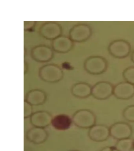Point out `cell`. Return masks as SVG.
<instances>
[{"label": "cell", "instance_id": "6da1fadb", "mask_svg": "<svg viewBox=\"0 0 134 151\" xmlns=\"http://www.w3.org/2000/svg\"><path fill=\"white\" fill-rule=\"evenodd\" d=\"M73 124L79 128L89 129L96 124V116L95 113L88 109L76 111L72 117Z\"/></svg>", "mask_w": 134, "mask_h": 151}, {"label": "cell", "instance_id": "7a4b0ae2", "mask_svg": "<svg viewBox=\"0 0 134 151\" xmlns=\"http://www.w3.org/2000/svg\"><path fill=\"white\" fill-rule=\"evenodd\" d=\"M85 69L92 75L103 74L107 68V62L103 57L95 55L89 57L84 62Z\"/></svg>", "mask_w": 134, "mask_h": 151}, {"label": "cell", "instance_id": "3957f363", "mask_svg": "<svg viewBox=\"0 0 134 151\" xmlns=\"http://www.w3.org/2000/svg\"><path fill=\"white\" fill-rule=\"evenodd\" d=\"M39 76L45 82L54 83L62 80L63 77V72L57 65L50 64L41 67L39 70Z\"/></svg>", "mask_w": 134, "mask_h": 151}, {"label": "cell", "instance_id": "277c9868", "mask_svg": "<svg viewBox=\"0 0 134 151\" xmlns=\"http://www.w3.org/2000/svg\"><path fill=\"white\" fill-rule=\"evenodd\" d=\"M108 51L110 55L117 58L127 57L131 51V46L128 41L124 40H114L109 44Z\"/></svg>", "mask_w": 134, "mask_h": 151}, {"label": "cell", "instance_id": "5b68a950", "mask_svg": "<svg viewBox=\"0 0 134 151\" xmlns=\"http://www.w3.org/2000/svg\"><path fill=\"white\" fill-rule=\"evenodd\" d=\"M110 135L116 140L130 138L133 133L131 126L128 123L118 122L113 124L109 127Z\"/></svg>", "mask_w": 134, "mask_h": 151}, {"label": "cell", "instance_id": "8992f818", "mask_svg": "<svg viewBox=\"0 0 134 151\" xmlns=\"http://www.w3.org/2000/svg\"><path fill=\"white\" fill-rule=\"evenodd\" d=\"M113 88L114 86L110 82L99 81L92 87L91 95L97 100H107L113 95Z\"/></svg>", "mask_w": 134, "mask_h": 151}, {"label": "cell", "instance_id": "52a82bcc", "mask_svg": "<svg viewBox=\"0 0 134 151\" xmlns=\"http://www.w3.org/2000/svg\"><path fill=\"white\" fill-rule=\"evenodd\" d=\"M92 30L89 25L80 24L74 26L69 32V37L73 41L82 42L91 36Z\"/></svg>", "mask_w": 134, "mask_h": 151}, {"label": "cell", "instance_id": "ba28073f", "mask_svg": "<svg viewBox=\"0 0 134 151\" xmlns=\"http://www.w3.org/2000/svg\"><path fill=\"white\" fill-rule=\"evenodd\" d=\"M113 94L119 100H129L134 96V86L126 81L119 83L114 86Z\"/></svg>", "mask_w": 134, "mask_h": 151}, {"label": "cell", "instance_id": "9c48e42d", "mask_svg": "<svg viewBox=\"0 0 134 151\" xmlns=\"http://www.w3.org/2000/svg\"><path fill=\"white\" fill-rule=\"evenodd\" d=\"M88 135L92 141L96 142H104L110 136L109 127L102 124H96L89 129Z\"/></svg>", "mask_w": 134, "mask_h": 151}, {"label": "cell", "instance_id": "30bf717a", "mask_svg": "<svg viewBox=\"0 0 134 151\" xmlns=\"http://www.w3.org/2000/svg\"><path fill=\"white\" fill-rule=\"evenodd\" d=\"M30 118V123L34 127L45 128L51 125L53 117L49 112L40 111L33 113Z\"/></svg>", "mask_w": 134, "mask_h": 151}, {"label": "cell", "instance_id": "8fae6325", "mask_svg": "<svg viewBox=\"0 0 134 151\" xmlns=\"http://www.w3.org/2000/svg\"><path fill=\"white\" fill-rule=\"evenodd\" d=\"M39 32L43 37L48 40H53L61 35L62 28L56 22H47L41 27Z\"/></svg>", "mask_w": 134, "mask_h": 151}, {"label": "cell", "instance_id": "7c38bea8", "mask_svg": "<svg viewBox=\"0 0 134 151\" xmlns=\"http://www.w3.org/2000/svg\"><path fill=\"white\" fill-rule=\"evenodd\" d=\"M33 58L40 62H48L52 59L53 52L52 48L44 45H40L34 47L31 51Z\"/></svg>", "mask_w": 134, "mask_h": 151}, {"label": "cell", "instance_id": "4fadbf2b", "mask_svg": "<svg viewBox=\"0 0 134 151\" xmlns=\"http://www.w3.org/2000/svg\"><path fill=\"white\" fill-rule=\"evenodd\" d=\"M73 46V41L67 37L60 35L52 40V49L59 53L67 52L71 50Z\"/></svg>", "mask_w": 134, "mask_h": 151}, {"label": "cell", "instance_id": "5bb4252c", "mask_svg": "<svg viewBox=\"0 0 134 151\" xmlns=\"http://www.w3.org/2000/svg\"><path fill=\"white\" fill-rule=\"evenodd\" d=\"M72 123V118L66 114H60L53 117L51 125L55 129L63 131L69 129Z\"/></svg>", "mask_w": 134, "mask_h": 151}, {"label": "cell", "instance_id": "9a60e30c", "mask_svg": "<svg viewBox=\"0 0 134 151\" xmlns=\"http://www.w3.org/2000/svg\"><path fill=\"white\" fill-rule=\"evenodd\" d=\"M27 139L35 143L44 142L47 139L48 134L44 128L34 127L27 132Z\"/></svg>", "mask_w": 134, "mask_h": 151}, {"label": "cell", "instance_id": "2e32d148", "mask_svg": "<svg viewBox=\"0 0 134 151\" xmlns=\"http://www.w3.org/2000/svg\"><path fill=\"white\" fill-rule=\"evenodd\" d=\"M46 99V94L43 91L36 89L27 93L25 100L32 106H38L43 105Z\"/></svg>", "mask_w": 134, "mask_h": 151}, {"label": "cell", "instance_id": "e0dca14e", "mask_svg": "<svg viewBox=\"0 0 134 151\" xmlns=\"http://www.w3.org/2000/svg\"><path fill=\"white\" fill-rule=\"evenodd\" d=\"M91 86L87 83L80 82L75 84L71 88L72 95L79 99H84L91 95Z\"/></svg>", "mask_w": 134, "mask_h": 151}, {"label": "cell", "instance_id": "ac0fdd59", "mask_svg": "<svg viewBox=\"0 0 134 151\" xmlns=\"http://www.w3.org/2000/svg\"><path fill=\"white\" fill-rule=\"evenodd\" d=\"M115 146L118 151H132L134 148V140L130 138L118 140Z\"/></svg>", "mask_w": 134, "mask_h": 151}, {"label": "cell", "instance_id": "d6986e66", "mask_svg": "<svg viewBox=\"0 0 134 151\" xmlns=\"http://www.w3.org/2000/svg\"><path fill=\"white\" fill-rule=\"evenodd\" d=\"M122 116L128 122L134 123V105L126 107L122 112Z\"/></svg>", "mask_w": 134, "mask_h": 151}, {"label": "cell", "instance_id": "ffe728a7", "mask_svg": "<svg viewBox=\"0 0 134 151\" xmlns=\"http://www.w3.org/2000/svg\"><path fill=\"white\" fill-rule=\"evenodd\" d=\"M123 78L125 81L134 86V66L127 67L122 73Z\"/></svg>", "mask_w": 134, "mask_h": 151}, {"label": "cell", "instance_id": "44dd1931", "mask_svg": "<svg viewBox=\"0 0 134 151\" xmlns=\"http://www.w3.org/2000/svg\"><path fill=\"white\" fill-rule=\"evenodd\" d=\"M33 113L32 105L24 100V119L30 118Z\"/></svg>", "mask_w": 134, "mask_h": 151}, {"label": "cell", "instance_id": "7402d4cb", "mask_svg": "<svg viewBox=\"0 0 134 151\" xmlns=\"http://www.w3.org/2000/svg\"><path fill=\"white\" fill-rule=\"evenodd\" d=\"M100 151H118L115 146H106L103 147Z\"/></svg>", "mask_w": 134, "mask_h": 151}, {"label": "cell", "instance_id": "603a6c76", "mask_svg": "<svg viewBox=\"0 0 134 151\" xmlns=\"http://www.w3.org/2000/svg\"><path fill=\"white\" fill-rule=\"evenodd\" d=\"M131 60L134 63V50L131 53Z\"/></svg>", "mask_w": 134, "mask_h": 151}, {"label": "cell", "instance_id": "cb8c5ba5", "mask_svg": "<svg viewBox=\"0 0 134 151\" xmlns=\"http://www.w3.org/2000/svg\"></svg>", "mask_w": 134, "mask_h": 151}]
</instances>
